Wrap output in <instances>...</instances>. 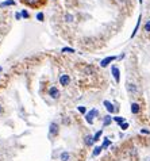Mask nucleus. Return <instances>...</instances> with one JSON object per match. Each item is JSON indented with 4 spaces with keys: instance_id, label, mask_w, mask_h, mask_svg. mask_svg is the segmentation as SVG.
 <instances>
[{
    "instance_id": "f257e3e1",
    "label": "nucleus",
    "mask_w": 150,
    "mask_h": 161,
    "mask_svg": "<svg viewBox=\"0 0 150 161\" xmlns=\"http://www.w3.org/2000/svg\"><path fill=\"white\" fill-rule=\"evenodd\" d=\"M60 133V125L57 123V122H50V125H49V138H54V137H57Z\"/></svg>"
},
{
    "instance_id": "f03ea898",
    "label": "nucleus",
    "mask_w": 150,
    "mask_h": 161,
    "mask_svg": "<svg viewBox=\"0 0 150 161\" xmlns=\"http://www.w3.org/2000/svg\"><path fill=\"white\" fill-rule=\"evenodd\" d=\"M96 116H99V111L96 110V108H92V110H89V112H86L85 114V121H86V123H89V125H93V121H95V118Z\"/></svg>"
},
{
    "instance_id": "7ed1b4c3",
    "label": "nucleus",
    "mask_w": 150,
    "mask_h": 161,
    "mask_svg": "<svg viewBox=\"0 0 150 161\" xmlns=\"http://www.w3.org/2000/svg\"><path fill=\"white\" fill-rule=\"evenodd\" d=\"M126 89H127V92L131 96H137L138 95V87H137V84L131 83V81H127V83H126Z\"/></svg>"
},
{
    "instance_id": "20e7f679",
    "label": "nucleus",
    "mask_w": 150,
    "mask_h": 161,
    "mask_svg": "<svg viewBox=\"0 0 150 161\" xmlns=\"http://www.w3.org/2000/svg\"><path fill=\"white\" fill-rule=\"evenodd\" d=\"M116 55H108V57H106V58H103L102 61H100V66L102 68H107V66L109 65L111 62H114L115 60H116Z\"/></svg>"
},
{
    "instance_id": "39448f33",
    "label": "nucleus",
    "mask_w": 150,
    "mask_h": 161,
    "mask_svg": "<svg viewBox=\"0 0 150 161\" xmlns=\"http://www.w3.org/2000/svg\"><path fill=\"white\" fill-rule=\"evenodd\" d=\"M60 84H61L62 87H68L69 84H70V77H69V75L62 73V75L60 76Z\"/></svg>"
},
{
    "instance_id": "423d86ee",
    "label": "nucleus",
    "mask_w": 150,
    "mask_h": 161,
    "mask_svg": "<svg viewBox=\"0 0 150 161\" xmlns=\"http://www.w3.org/2000/svg\"><path fill=\"white\" fill-rule=\"evenodd\" d=\"M111 72H112V77L115 79V81L119 83V81H120V71H119V68H118L116 65H112L111 66Z\"/></svg>"
},
{
    "instance_id": "0eeeda50",
    "label": "nucleus",
    "mask_w": 150,
    "mask_h": 161,
    "mask_svg": "<svg viewBox=\"0 0 150 161\" xmlns=\"http://www.w3.org/2000/svg\"><path fill=\"white\" fill-rule=\"evenodd\" d=\"M60 89L57 88V87H50L49 88V96H50L51 99H58L60 98Z\"/></svg>"
},
{
    "instance_id": "6e6552de",
    "label": "nucleus",
    "mask_w": 150,
    "mask_h": 161,
    "mask_svg": "<svg viewBox=\"0 0 150 161\" xmlns=\"http://www.w3.org/2000/svg\"><path fill=\"white\" fill-rule=\"evenodd\" d=\"M103 104H104L106 110H107L109 114H114L115 111H116V108H115L114 103H111V102H109V100H104V102H103Z\"/></svg>"
},
{
    "instance_id": "1a4fd4ad",
    "label": "nucleus",
    "mask_w": 150,
    "mask_h": 161,
    "mask_svg": "<svg viewBox=\"0 0 150 161\" xmlns=\"http://www.w3.org/2000/svg\"><path fill=\"white\" fill-rule=\"evenodd\" d=\"M130 107H131L130 110H131L132 115H138V114L141 112V106L138 103H131V106H130Z\"/></svg>"
},
{
    "instance_id": "9d476101",
    "label": "nucleus",
    "mask_w": 150,
    "mask_h": 161,
    "mask_svg": "<svg viewBox=\"0 0 150 161\" xmlns=\"http://www.w3.org/2000/svg\"><path fill=\"white\" fill-rule=\"evenodd\" d=\"M95 143L93 141V136H91V134H86V136L84 137V145L86 146H92Z\"/></svg>"
},
{
    "instance_id": "9b49d317",
    "label": "nucleus",
    "mask_w": 150,
    "mask_h": 161,
    "mask_svg": "<svg viewBox=\"0 0 150 161\" xmlns=\"http://www.w3.org/2000/svg\"><path fill=\"white\" fill-rule=\"evenodd\" d=\"M112 121H114V118H112L111 115H106L104 118H103V127H107L112 123Z\"/></svg>"
},
{
    "instance_id": "f8f14e48",
    "label": "nucleus",
    "mask_w": 150,
    "mask_h": 161,
    "mask_svg": "<svg viewBox=\"0 0 150 161\" xmlns=\"http://www.w3.org/2000/svg\"><path fill=\"white\" fill-rule=\"evenodd\" d=\"M102 152H103L102 145H100V146H95L93 150H92V157H97V156H100V153H102Z\"/></svg>"
},
{
    "instance_id": "ddd939ff",
    "label": "nucleus",
    "mask_w": 150,
    "mask_h": 161,
    "mask_svg": "<svg viewBox=\"0 0 150 161\" xmlns=\"http://www.w3.org/2000/svg\"><path fill=\"white\" fill-rule=\"evenodd\" d=\"M16 2L15 0H5V2L0 3V8H4V7H10V5H15Z\"/></svg>"
},
{
    "instance_id": "4468645a",
    "label": "nucleus",
    "mask_w": 150,
    "mask_h": 161,
    "mask_svg": "<svg viewBox=\"0 0 150 161\" xmlns=\"http://www.w3.org/2000/svg\"><path fill=\"white\" fill-rule=\"evenodd\" d=\"M60 160H61V161H69V160H70V153L64 150L61 154H60Z\"/></svg>"
},
{
    "instance_id": "2eb2a0df",
    "label": "nucleus",
    "mask_w": 150,
    "mask_h": 161,
    "mask_svg": "<svg viewBox=\"0 0 150 161\" xmlns=\"http://www.w3.org/2000/svg\"><path fill=\"white\" fill-rule=\"evenodd\" d=\"M102 136H103V129H100V130H97L96 133L93 134V141H95V142L100 141V138H102Z\"/></svg>"
},
{
    "instance_id": "dca6fc26",
    "label": "nucleus",
    "mask_w": 150,
    "mask_h": 161,
    "mask_svg": "<svg viewBox=\"0 0 150 161\" xmlns=\"http://www.w3.org/2000/svg\"><path fill=\"white\" fill-rule=\"evenodd\" d=\"M141 19H142V16L139 15V18H138L137 25H135V27H134V31H132V34H131V38H134L135 35H137V31H138V29H139V26H141Z\"/></svg>"
},
{
    "instance_id": "f3484780",
    "label": "nucleus",
    "mask_w": 150,
    "mask_h": 161,
    "mask_svg": "<svg viewBox=\"0 0 150 161\" xmlns=\"http://www.w3.org/2000/svg\"><path fill=\"white\" fill-rule=\"evenodd\" d=\"M109 146H111V139L106 137V138L103 139V143H102V148H103V150H104V149H107V148H109Z\"/></svg>"
},
{
    "instance_id": "a211bd4d",
    "label": "nucleus",
    "mask_w": 150,
    "mask_h": 161,
    "mask_svg": "<svg viewBox=\"0 0 150 161\" xmlns=\"http://www.w3.org/2000/svg\"><path fill=\"white\" fill-rule=\"evenodd\" d=\"M61 52H62V53H69V54L76 53V50H74L73 48H62V49H61Z\"/></svg>"
},
{
    "instance_id": "6ab92c4d",
    "label": "nucleus",
    "mask_w": 150,
    "mask_h": 161,
    "mask_svg": "<svg viewBox=\"0 0 150 161\" xmlns=\"http://www.w3.org/2000/svg\"><path fill=\"white\" fill-rule=\"evenodd\" d=\"M114 121L116 122L118 125H122V123H125V122H126V119L122 118V116H114Z\"/></svg>"
},
{
    "instance_id": "aec40b11",
    "label": "nucleus",
    "mask_w": 150,
    "mask_h": 161,
    "mask_svg": "<svg viewBox=\"0 0 150 161\" xmlns=\"http://www.w3.org/2000/svg\"><path fill=\"white\" fill-rule=\"evenodd\" d=\"M65 20L68 23H73L74 22V16L72 15V14H66V15H65Z\"/></svg>"
},
{
    "instance_id": "412c9836",
    "label": "nucleus",
    "mask_w": 150,
    "mask_h": 161,
    "mask_svg": "<svg viewBox=\"0 0 150 161\" xmlns=\"http://www.w3.org/2000/svg\"><path fill=\"white\" fill-rule=\"evenodd\" d=\"M21 15H22L24 19H28V18H30V14H28V11H27V10H22Z\"/></svg>"
},
{
    "instance_id": "4be33fe9",
    "label": "nucleus",
    "mask_w": 150,
    "mask_h": 161,
    "mask_svg": "<svg viewBox=\"0 0 150 161\" xmlns=\"http://www.w3.org/2000/svg\"><path fill=\"white\" fill-rule=\"evenodd\" d=\"M85 72L86 73H91V75H95V69L93 68H92V66H85Z\"/></svg>"
},
{
    "instance_id": "5701e85b",
    "label": "nucleus",
    "mask_w": 150,
    "mask_h": 161,
    "mask_svg": "<svg viewBox=\"0 0 150 161\" xmlns=\"http://www.w3.org/2000/svg\"><path fill=\"white\" fill-rule=\"evenodd\" d=\"M143 30H145L146 33H150V20H148V22L145 23V26H143Z\"/></svg>"
},
{
    "instance_id": "b1692460",
    "label": "nucleus",
    "mask_w": 150,
    "mask_h": 161,
    "mask_svg": "<svg viewBox=\"0 0 150 161\" xmlns=\"http://www.w3.org/2000/svg\"><path fill=\"white\" fill-rule=\"evenodd\" d=\"M37 19H38L39 22H43V19H45V15H43V12H38V14H37Z\"/></svg>"
},
{
    "instance_id": "393cba45",
    "label": "nucleus",
    "mask_w": 150,
    "mask_h": 161,
    "mask_svg": "<svg viewBox=\"0 0 150 161\" xmlns=\"http://www.w3.org/2000/svg\"><path fill=\"white\" fill-rule=\"evenodd\" d=\"M77 110H79V112L84 114V115H85V114H86V108H85L84 106H79V107H77Z\"/></svg>"
},
{
    "instance_id": "a878e982",
    "label": "nucleus",
    "mask_w": 150,
    "mask_h": 161,
    "mask_svg": "<svg viewBox=\"0 0 150 161\" xmlns=\"http://www.w3.org/2000/svg\"><path fill=\"white\" fill-rule=\"evenodd\" d=\"M120 126V129H122V130H127L129 129V123L127 122H125V123H122V125H119Z\"/></svg>"
},
{
    "instance_id": "bb28decb",
    "label": "nucleus",
    "mask_w": 150,
    "mask_h": 161,
    "mask_svg": "<svg viewBox=\"0 0 150 161\" xmlns=\"http://www.w3.org/2000/svg\"><path fill=\"white\" fill-rule=\"evenodd\" d=\"M141 134H150V130H148V129H141Z\"/></svg>"
},
{
    "instance_id": "cd10ccee",
    "label": "nucleus",
    "mask_w": 150,
    "mask_h": 161,
    "mask_svg": "<svg viewBox=\"0 0 150 161\" xmlns=\"http://www.w3.org/2000/svg\"><path fill=\"white\" fill-rule=\"evenodd\" d=\"M15 18H16V19L19 20V19L22 18V15H21V14H19V12H16V14H15Z\"/></svg>"
},
{
    "instance_id": "c85d7f7f",
    "label": "nucleus",
    "mask_w": 150,
    "mask_h": 161,
    "mask_svg": "<svg viewBox=\"0 0 150 161\" xmlns=\"http://www.w3.org/2000/svg\"><path fill=\"white\" fill-rule=\"evenodd\" d=\"M28 3H31V4H34V3H35V0H27Z\"/></svg>"
},
{
    "instance_id": "c756f323",
    "label": "nucleus",
    "mask_w": 150,
    "mask_h": 161,
    "mask_svg": "<svg viewBox=\"0 0 150 161\" xmlns=\"http://www.w3.org/2000/svg\"><path fill=\"white\" fill-rule=\"evenodd\" d=\"M2 112H3V107L0 106V115H2Z\"/></svg>"
},
{
    "instance_id": "7c9ffc66",
    "label": "nucleus",
    "mask_w": 150,
    "mask_h": 161,
    "mask_svg": "<svg viewBox=\"0 0 150 161\" xmlns=\"http://www.w3.org/2000/svg\"><path fill=\"white\" fill-rule=\"evenodd\" d=\"M139 3H141V4H142V3H143V0H139Z\"/></svg>"
},
{
    "instance_id": "2f4dec72",
    "label": "nucleus",
    "mask_w": 150,
    "mask_h": 161,
    "mask_svg": "<svg viewBox=\"0 0 150 161\" xmlns=\"http://www.w3.org/2000/svg\"><path fill=\"white\" fill-rule=\"evenodd\" d=\"M0 72H2V66H0Z\"/></svg>"
}]
</instances>
